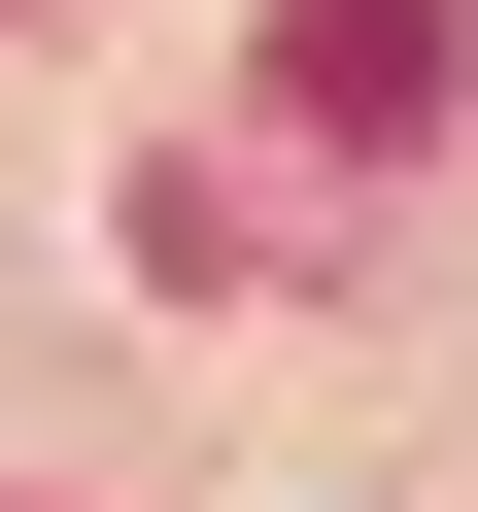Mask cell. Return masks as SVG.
<instances>
[{
    "label": "cell",
    "instance_id": "1",
    "mask_svg": "<svg viewBox=\"0 0 478 512\" xmlns=\"http://www.w3.org/2000/svg\"><path fill=\"white\" fill-rule=\"evenodd\" d=\"M274 103H308V137H410V103H444V0H308Z\"/></svg>",
    "mask_w": 478,
    "mask_h": 512
}]
</instances>
